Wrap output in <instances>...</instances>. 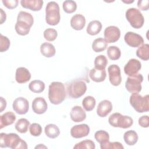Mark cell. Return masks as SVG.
I'll return each instance as SVG.
<instances>
[{"mask_svg":"<svg viewBox=\"0 0 149 149\" xmlns=\"http://www.w3.org/2000/svg\"><path fill=\"white\" fill-rule=\"evenodd\" d=\"M66 91L64 84L59 81H53L49 86L48 98L54 104H61L65 99Z\"/></svg>","mask_w":149,"mask_h":149,"instance_id":"3957f363","label":"cell"},{"mask_svg":"<svg viewBox=\"0 0 149 149\" xmlns=\"http://www.w3.org/2000/svg\"><path fill=\"white\" fill-rule=\"evenodd\" d=\"M86 24V19L81 14H76L72 16L70 20L71 27L76 30H82Z\"/></svg>","mask_w":149,"mask_h":149,"instance_id":"44dd1931","label":"cell"},{"mask_svg":"<svg viewBox=\"0 0 149 149\" xmlns=\"http://www.w3.org/2000/svg\"><path fill=\"white\" fill-rule=\"evenodd\" d=\"M60 8L58 3L49 2L45 8V21L51 26L57 25L60 21Z\"/></svg>","mask_w":149,"mask_h":149,"instance_id":"277c9868","label":"cell"},{"mask_svg":"<svg viewBox=\"0 0 149 149\" xmlns=\"http://www.w3.org/2000/svg\"><path fill=\"white\" fill-rule=\"evenodd\" d=\"M89 76L93 81L97 83L102 82L104 81L106 78V70L105 69L100 70L94 68L90 70Z\"/></svg>","mask_w":149,"mask_h":149,"instance_id":"7402d4cb","label":"cell"},{"mask_svg":"<svg viewBox=\"0 0 149 149\" xmlns=\"http://www.w3.org/2000/svg\"><path fill=\"white\" fill-rule=\"evenodd\" d=\"M129 102L132 107L139 113L148 112L149 110V96H141L138 93H133L130 95Z\"/></svg>","mask_w":149,"mask_h":149,"instance_id":"5b68a950","label":"cell"},{"mask_svg":"<svg viewBox=\"0 0 149 149\" xmlns=\"http://www.w3.org/2000/svg\"><path fill=\"white\" fill-rule=\"evenodd\" d=\"M105 40L107 43L116 42L120 38V29L115 26H110L105 28L104 30Z\"/></svg>","mask_w":149,"mask_h":149,"instance_id":"7c38bea8","label":"cell"},{"mask_svg":"<svg viewBox=\"0 0 149 149\" xmlns=\"http://www.w3.org/2000/svg\"><path fill=\"white\" fill-rule=\"evenodd\" d=\"M71 119L74 122H80L86 118V113L84 110L80 106L73 107L70 112Z\"/></svg>","mask_w":149,"mask_h":149,"instance_id":"d6986e66","label":"cell"},{"mask_svg":"<svg viewBox=\"0 0 149 149\" xmlns=\"http://www.w3.org/2000/svg\"><path fill=\"white\" fill-rule=\"evenodd\" d=\"M0 11H1V24H3V22H5L6 19V13L3 10V9L2 8L0 9Z\"/></svg>","mask_w":149,"mask_h":149,"instance_id":"bcb514c9","label":"cell"},{"mask_svg":"<svg viewBox=\"0 0 149 149\" xmlns=\"http://www.w3.org/2000/svg\"><path fill=\"white\" fill-rule=\"evenodd\" d=\"M108 122L113 127L127 129L132 126L133 120L129 116L116 112L110 115L108 118Z\"/></svg>","mask_w":149,"mask_h":149,"instance_id":"52a82bcc","label":"cell"},{"mask_svg":"<svg viewBox=\"0 0 149 149\" xmlns=\"http://www.w3.org/2000/svg\"><path fill=\"white\" fill-rule=\"evenodd\" d=\"M16 118L15 114L11 111L4 113L0 116V128L2 129L4 127L12 125L15 121Z\"/></svg>","mask_w":149,"mask_h":149,"instance_id":"603a6c76","label":"cell"},{"mask_svg":"<svg viewBox=\"0 0 149 149\" xmlns=\"http://www.w3.org/2000/svg\"><path fill=\"white\" fill-rule=\"evenodd\" d=\"M0 147L1 148L9 147L12 149H26L27 145L25 141L20 139L16 133L0 134Z\"/></svg>","mask_w":149,"mask_h":149,"instance_id":"6da1fadb","label":"cell"},{"mask_svg":"<svg viewBox=\"0 0 149 149\" xmlns=\"http://www.w3.org/2000/svg\"><path fill=\"white\" fill-rule=\"evenodd\" d=\"M48 105L45 100L42 97H37L33 101L32 109L37 114H42L46 112Z\"/></svg>","mask_w":149,"mask_h":149,"instance_id":"2e32d148","label":"cell"},{"mask_svg":"<svg viewBox=\"0 0 149 149\" xmlns=\"http://www.w3.org/2000/svg\"><path fill=\"white\" fill-rule=\"evenodd\" d=\"M43 3L42 0H22L20 1V4L23 8L33 11L40 10L43 6Z\"/></svg>","mask_w":149,"mask_h":149,"instance_id":"ffe728a7","label":"cell"},{"mask_svg":"<svg viewBox=\"0 0 149 149\" xmlns=\"http://www.w3.org/2000/svg\"><path fill=\"white\" fill-rule=\"evenodd\" d=\"M143 81V76L140 73L129 76L125 83V87L130 93H139L142 88Z\"/></svg>","mask_w":149,"mask_h":149,"instance_id":"9c48e42d","label":"cell"},{"mask_svg":"<svg viewBox=\"0 0 149 149\" xmlns=\"http://www.w3.org/2000/svg\"><path fill=\"white\" fill-rule=\"evenodd\" d=\"M30 126V122L26 118H21L19 119L15 123L16 130L20 133H25L28 130Z\"/></svg>","mask_w":149,"mask_h":149,"instance_id":"4dcf8cb0","label":"cell"},{"mask_svg":"<svg viewBox=\"0 0 149 149\" xmlns=\"http://www.w3.org/2000/svg\"><path fill=\"white\" fill-rule=\"evenodd\" d=\"M148 0H139L137 2V7L141 10H147L149 8Z\"/></svg>","mask_w":149,"mask_h":149,"instance_id":"ee69618b","label":"cell"},{"mask_svg":"<svg viewBox=\"0 0 149 149\" xmlns=\"http://www.w3.org/2000/svg\"><path fill=\"white\" fill-rule=\"evenodd\" d=\"M29 132L33 136H39L42 133V127L37 123H33L30 125Z\"/></svg>","mask_w":149,"mask_h":149,"instance_id":"60d3db41","label":"cell"},{"mask_svg":"<svg viewBox=\"0 0 149 149\" xmlns=\"http://www.w3.org/2000/svg\"><path fill=\"white\" fill-rule=\"evenodd\" d=\"M45 135L51 139H55L60 134L59 127L55 124H48L44 128Z\"/></svg>","mask_w":149,"mask_h":149,"instance_id":"4316f807","label":"cell"},{"mask_svg":"<svg viewBox=\"0 0 149 149\" xmlns=\"http://www.w3.org/2000/svg\"><path fill=\"white\" fill-rule=\"evenodd\" d=\"M2 2L8 9H13L17 6L19 1L17 0H2Z\"/></svg>","mask_w":149,"mask_h":149,"instance_id":"b9f144b4","label":"cell"},{"mask_svg":"<svg viewBox=\"0 0 149 149\" xmlns=\"http://www.w3.org/2000/svg\"><path fill=\"white\" fill-rule=\"evenodd\" d=\"M58 36L57 31L54 29H47L44 31V37L48 41H54Z\"/></svg>","mask_w":149,"mask_h":149,"instance_id":"74e56055","label":"cell"},{"mask_svg":"<svg viewBox=\"0 0 149 149\" xmlns=\"http://www.w3.org/2000/svg\"><path fill=\"white\" fill-rule=\"evenodd\" d=\"M90 127L87 124L76 125L70 129V135L75 139L82 138L88 135Z\"/></svg>","mask_w":149,"mask_h":149,"instance_id":"5bb4252c","label":"cell"},{"mask_svg":"<svg viewBox=\"0 0 149 149\" xmlns=\"http://www.w3.org/2000/svg\"><path fill=\"white\" fill-rule=\"evenodd\" d=\"M139 124L142 127H148L149 126V118L148 115H143L139 118Z\"/></svg>","mask_w":149,"mask_h":149,"instance_id":"7bdbcfd3","label":"cell"},{"mask_svg":"<svg viewBox=\"0 0 149 149\" xmlns=\"http://www.w3.org/2000/svg\"><path fill=\"white\" fill-rule=\"evenodd\" d=\"M95 104V100L93 96H87L84 97L82 101V105L86 111H92L94 108Z\"/></svg>","mask_w":149,"mask_h":149,"instance_id":"1f68e13d","label":"cell"},{"mask_svg":"<svg viewBox=\"0 0 149 149\" xmlns=\"http://www.w3.org/2000/svg\"><path fill=\"white\" fill-rule=\"evenodd\" d=\"M125 42L131 47H139L144 42V40L141 36L132 31L127 32L124 36Z\"/></svg>","mask_w":149,"mask_h":149,"instance_id":"4fadbf2b","label":"cell"},{"mask_svg":"<svg viewBox=\"0 0 149 149\" xmlns=\"http://www.w3.org/2000/svg\"><path fill=\"white\" fill-rule=\"evenodd\" d=\"M112 110V104L109 100L101 101L97 108V113L101 118L107 116Z\"/></svg>","mask_w":149,"mask_h":149,"instance_id":"e0dca14e","label":"cell"},{"mask_svg":"<svg viewBox=\"0 0 149 149\" xmlns=\"http://www.w3.org/2000/svg\"><path fill=\"white\" fill-rule=\"evenodd\" d=\"M108 64V59L104 55H100L97 56L94 60V68L98 69L103 70Z\"/></svg>","mask_w":149,"mask_h":149,"instance_id":"e575fe53","label":"cell"},{"mask_svg":"<svg viewBox=\"0 0 149 149\" xmlns=\"http://www.w3.org/2000/svg\"><path fill=\"white\" fill-rule=\"evenodd\" d=\"M138 135L137 133L133 130L126 132L123 134V139L125 143L128 146H133L138 141Z\"/></svg>","mask_w":149,"mask_h":149,"instance_id":"484cf974","label":"cell"},{"mask_svg":"<svg viewBox=\"0 0 149 149\" xmlns=\"http://www.w3.org/2000/svg\"><path fill=\"white\" fill-rule=\"evenodd\" d=\"M141 62L136 59L132 58L127 62L124 67V72L129 76L137 74L138 72L141 69Z\"/></svg>","mask_w":149,"mask_h":149,"instance_id":"9a60e30c","label":"cell"},{"mask_svg":"<svg viewBox=\"0 0 149 149\" xmlns=\"http://www.w3.org/2000/svg\"><path fill=\"white\" fill-rule=\"evenodd\" d=\"M45 83L40 80H33L29 85L30 90L35 93H40L42 92L45 89Z\"/></svg>","mask_w":149,"mask_h":149,"instance_id":"f1b7e54d","label":"cell"},{"mask_svg":"<svg viewBox=\"0 0 149 149\" xmlns=\"http://www.w3.org/2000/svg\"><path fill=\"white\" fill-rule=\"evenodd\" d=\"M125 16L132 27L137 29L143 27L144 18L140 10L134 8H129L126 12Z\"/></svg>","mask_w":149,"mask_h":149,"instance_id":"ba28073f","label":"cell"},{"mask_svg":"<svg viewBox=\"0 0 149 149\" xmlns=\"http://www.w3.org/2000/svg\"><path fill=\"white\" fill-rule=\"evenodd\" d=\"M33 23V17L30 13L20 11L17 15V22L15 26V30L19 35L26 36L29 34Z\"/></svg>","mask_w":149,"mask_h":149,"instance_id":"7a4b0ae2","label":"cell"},{"mask_svg":"<svg viewBox=\"0 0 149 149\" xmlns=\"http://www.w3.org/2000/svg\"><path fill=\"white\" fill-rule=\"evenodd\" d=\"M12 107L14 111L17 114L24 115L29 111V102L25 98L20 97L14 100Z\"/></svg>","mask_w":149,"mask_h":149,"instance_id":"8fae6325","label":"cell"},{"mask_svg":"<svg viewBox=\"0 0 149 149\" xmlns=\"http://www.w3.org/2000/svg\"><path fill=\"white\" fill-rule=\"evenodd\" d=\"M1 98V102H0V112H2L3 110L5 109L6 107V101L5 99H4L2 97H0Z\"/></svg>","mask_w":149,"mask_h":149,"instance_id":"f6af8a7d","label":"cell"},{"mask_svg":"<svg viewBox=\"0 0 149 149\" xmlns=\"http://www.w3.org/2000/svg\"><path fill=\"white\" fill-rule=\"evenodd\" d=\"M102 29V24L98 20L91 21L87 27V33L91 36H95L98 34Z\"/></svg>","mask_w":149,"mask_h":149,"instance_id":"d4e9b609","label":"cell"},{"mask_svg":"<svg viewBox=\"0 0 149 149\" xmlns=\"http://www.w3.org/2000/svg\"><path fill=\"white\" fill-rule=\"evenodd\" d=\"M122 2L125 3H133L134 2L133 0L132 1H130V0H126V1H124V0H122Z\"/></svg>","mask_w":149,"mask_h":149,"instance_id":"7dc6e473","label":"cell"},{"mask_svg":"<svg viewBox=\"0 0 149 149\" xmlns=\"http://www.w3.org/2000/svg\"><path fill=\"white\" fill-rule=\"evenodd\" d=\"M87 90L86 81L82 79H76L67 86V93L72 98H78L83 95Z\"/></svg>","mask_w":149,"mask_h":149,"instance_id":"8992f818","label":"cell"},{"mask_svg":"<svg viewBox=\"0 0 149 149\" xmlns=\"http://www.w3.org/2000/svg\"><path fill=\"white\" fill-rule=\"evenodd\" d=\"M95 145L94 142L91 140L88 139L76 143L73 147L74 149H95Z\"/></svg>","mask_w":149,"mask_h":149,"instance_id":"d590c367","label":"cell"},{"mask_svg":"<svg viewBox=\"0 0 149 149\" xmlns=\"http://www.w3.org/2000/svg\"><path fill=\"white\" fill-rule=\"evenodd\" d=\"M136 55L143 61H148L149 59V45L144 44L139 47L136 51Z\"/></svg>","mask_w":149,"mask_h":149,"instance_id":"f546056e","label":"cell"},{"mask_svg":"<svg viewBox=\"0 0 149 149\" xmlns=\"http://www.w3.org/2000/svg\"><path fill=\"white\" fill-rule=\"evenodd\" d=\"M31 79V74L29 70L24 67L17 68L15 74V79L18 83H25Z\"/></svg>","mask_w":149,"mask_h":149,"instance_id":"ac0fdd59","label":"cell"},{"mask_svg":"<svg viewBox=\"0 0 149 149\" xmlns=\"http://www.w3.org/2000/svg\"><path fill=\"white\" fill-rule=\"evenodd\" d=\"M63 9L67 13H72L77 9L76 2L72 0H66L63 2Z\"/></svg>","mask_w":149,"mask_h":149,"instance_id":"8d00e7d4","label":"cell"},{"mask_svg":"<svg viewBox=\"0 0 149 149\" xmlns=\"http://www.w3.org/2000/svg\"><path fill=\"white\" fill-rule=\"evenodd\" d=\"M10 40L9 39L6 37L3 36L2 34L0 35V51L1 52H3L6 51L10 47Z\"/></svg>","mask_w":149,"mask_h":149,"instance_id":"f35d334b","label":"cell"},{"mask_svg":"<svg viewBox=\"0 0 149 149\" xmlns=\"http://www.w3.org/2000/svg\"><path fill=\"white\" fill-rule=\"evenodd\" d=\"M100 147L101 149H111V148L123 149L124 148L123 145L118 141H115V142L108 141L105 144H100Z\"/></svg>","mask_w":149,"mask_h":149,"instance_id":"ab89813d","label":"cell"},{"mask_svg":"<svg viewBox=\"0 0 149 149\" xmlns=\"http://www.w3.org/2000/svg\"><path fill=\"white\" fill-rule=\"evenodd\" d=\"M109 74V80L112 85L114 86H119L122 81L120 69L117 65L113 64L108 68Z\"/></svg>","mask_w":149,"mask_h":149,"instance_id":"30bf717a","label":"cell"},{"mask_svg":"<svg viewBox=\"0 0 149 149\" xmlns=\"http://www.w3.org/2000/svg\"><path fill=\"white\" fill-rule=\"evenodd\" d=\"M41 54L47 58H51L55 54L56 51L53 44L49 42H44L40 46Z\"/></svg>","mask_w":149,"mask_h":149,"instance_id":"cb8c5ba5","label":"cell"},{"mask_svg":"<svg viewBox=\"0 0 149 149\" xmlns=\"http://www.w3.org/2000/svg\"><path fill=\"white\" fill-rule=\"evenodd\" d=\"M108 47V43L102 38H98L94 40L92 43V49L95 52L104 51Z\"/></svg>","mask_w":149,"mask_h":149,"instance_id":"83f0119b","label":"cell"},{"mask_svg":"<svg viewBox=\"0 0 149 149\" xmlns=\"http://www.w3.org/2000/svg\"><path fill=\"white\" fill-rule=\"evenodd\" d=\"M94 137L97 142L100 144H103L109 141V133L105 130H98L94 134Z\"/></svg>","mask_w":149,"mask_h":149,"instance_id":"836d02e7","label":"cell"},{"mask_svg":"<svg viewBox=\"0 0 149 149\" xmlns=\"http://www.w3.org/2000/svg\"><path fill=\"white\" fill-rule=\"evenodd\" d=\"M107 55L111 60H118L121 56V51L120 49L116 46H110L107 49Z\"/></svg>","mask_w":149,"mask_h":149,"instance_id":"d6a6232c","label":"cell"}]
</instances>
